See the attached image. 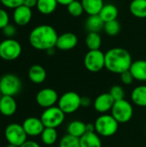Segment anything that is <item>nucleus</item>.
<instances>
[{
  "label": "nucleus",
  "instance_id": "nucleus-1",
  "mask_svg": "<svg viewBox=\"0 0 146 147\" xmlns=\"http://www.w3.org/2000/svg\"><path fill=\"white\" fill-rule=\"evenodd\" d=\"M58 37V33L52 26L42 24L32 29L28 35V41L34 49L47 51L56 47Z\"/></svg>",
  "mask_w": 146,
  "mask_h": 147
},
{
  "label": "nucleus",
  "instance_id": "nucleus-2",
  "mask_svg": "<svg viewBox=\"0 0 146 147\" xmlns=\"http://www.w3.org/2000/svg\"><path fill=\"white\" fill-rule=\"evenodd\" d=\"M133 59L130 53L122 47H113L105 53V68L112 73L121 74L129 71Z\"/></svg>",
  "mask_w": 146,
  "mask_h": 147
},
{
  "label": "nucleus",
  "instance_id": "nucleus-3",
  "mask_svg": "<svg viewBox=\"0 0 146 147\" xmlns=\"http://www.w3.org/2000/svg\"><path fill=\"white\" fill-rule=\"evenodd\" d=\"M96 133L99 136L111 137L114 135L119 129V123L111 115L103 114L96 118L95 121Z\"/></svg>",
  "mask_w": 146,
  "mask_h": 147
},
{
  "label": "nucleus",
  "instance_id": "nucleus-4",
  "mask_svg": "<svg viewBox=\"0 0 146 147\" xmlns=\"http://www.w3.org/2000/svg\"><path fill=\"white\" fill-rule=\"evenodd\" d=\"M58 107L65 115L73 114L81 108V96L75 91H67L59 98Z\"/></svg>",
  "mask_w": 146,
  "mask_h": 147
},
{
  "label": "nucleus",
  "instance_id": "nucleus-5",
  "mask_svg": "<svg viewBox=\"0 0 146 147\" xmlns=\"http://www.w3.org/2000/svg\"><path fill=\"white\" fill-rule=\"evenodd\" d=\"M111 115L120 123H126L130 121L133 115V108L132 104L123 99L114 102V104L111 109Z\"/></svg>",
  "mask_w": 146,
  "mask_h": 147
},
{
  "label": "nucleus",
  "instance_id": "nucleus-6",
  "mask_svg": "<svg viewBox=\"0 0 146 147\" xmlns=\"http://www.w3.org/2000/svg\"><path fill=\"white\" fill-rule=\"evenodd\" d=\"M65 114L56 106L45 109L41 114L40 120L45 127L57 128L64 122Z\"/></svg>",
  "mask_w": 146,
  "mask_h": 147
},
{
  "label": "nucleus",
  "instance_id": "nucleus-7",
  "mask_svg": "<svg viewBox=\"0 0 146 147\" xmlns=\"http://www.w3.org/2000/svg\"><path fill=\"white\" fill-rule=\"evenodd\" d=\"M22 53L21 44L13 38H7L0 42V58L12 61L19 58Z\"/></svg>",
  "mask_w": 146,
  "mask_h": 147
},
{
  "label": "nucleus",
  "instance_id": "nucleus-8",
  "mask_svg": "<svg viewBox=\"0 0 146 147\" xmlns=\"http://www.w3.org/2000/svg\"><path fill=\"white\" fill-rule=\"evenodd\" d=\"M21 89L22 82L16 75L8 73L0 78V90L3 96H14L21 91Z\"/></svg>",
  "mask_w": 146,
  "mask_h": 147
},
{
  "label": "nucleus",
  "instance_id": "nucleus-9",
  "mask_svg": "<svg viewBox=\"0 0 146 147\" xmlns=\"http://www.w3.org/2000/svg\"><path fill=\"white\" fill-rule=\"evenodd\" d=\"M83 64L90 72H98L105 67V53L99 50H89L85 54Z\"/></svg>",
  "mask_w": 146,
  "mask_h": 147
},
{
  "label": "nucleus",
  "instance_id": "nucleus-10",
  "mask_svg": "<svg viewBox=\"0 0 146 147\" xmlns=\"http://www.w3.org/2000/svg\"><path fill=\"white\" fill-rule=\"evenodd\" d=\"M4 135L9 144L20 147L27 140V134L22 125L11 123L7 126L4 131Z\"/></svg>",
  "mask_w": 146,
  "mask_h": 147
},
{
  "label": "nucleus",
  "instance_id": "nucleus-11",
  "mask_svg": "<svg viewBox=\"0 0 146 147\" xmlns=\"http://www.w3.org/2000/svg\"><path fill=\"white\" fill-rule=\"evenodd\" d=\"M59 95L57 91L51 88H45L40 90L36 95L37 104L44 109H48L55 106L59 102Z\"/></svg>",
  "mask_w": 146,
  "mask_h": 147
},
{
  "label": "nucleus",
  "instance_id": "nucleus-12",
  "mask_svg": "<svg viewBox=\"0 0 146 147\" xmlns=\"http://www.w3.org/2000/svg\"><path fill=\"white\" fill-rule=\"evenodd\" d=\"M114 102L115 101L109 93H102L94 100L93 107L96 111L103 115L108 111H111Z\"/></svg>",
  "mask_w": 146,
  "mask_h": 147
},
{
  "label": "nucleus",
  "instance_id": "nucleus-13",
  "mask_svg": "<svg viewBox=\"0 0 146 147\" xmlns=\"http://www.w3.org/2000/svg\"><path fill=\"white\" fill-rule=\"evenodd\" d=\"M22 127L27 134L28 136H32V137H35V136H39L41 135L45 127L40 120V118H37V117H28L27 118L23 123H22Z\"/></svg>",
  "mask_w": 146,
  "mask_h": 147
},
{
  "label": "nucleus",
  "instance_id": "nucleus-14",
  "mask_svg": "<svg viewBox=\"0 0 146 147\" xmlns=\"http://www.w3.org/2000/svg\"><path fill=\"white\" fill-rule=\"evenodd\" d=\"M77 43V36L71 32H66L59 35L55 47L61 51H69L75 48Z\"/></svg>",
  "mask_w": 146,
  "mask_h": 147
},
{
  "label": "nucleus",
  "instance_id": "nucleus-15",
  "mask_svg": "<svg viewBox=\"0 0 146 147\" xmlns=\"http://www.w3.org/2000/svg\"><path fill=\"white\" fill-rule=\"evenodd\" d=\"M32 9L26 7L25 5H21L14 9L13 12V21L17 26H26L32 19Z\"/></svg>",
  "mask_w": 146,
  "mask_h": 147
},
{
  "label": "nucleus",
  "instance_id": "nucleus-16",
  "mask_svg": "<svg viewBox=\"0 0 146 147\" xmlns=\"http://www.w3.org/2000/svg\"><path fill=\"white\" fill-rule=\"evenodd\" d=\"M17 109V104L14 96H2L0 98V113L4 116L13 115Z\"/></svg>",
  "mask_w": 146,
  "mask_h": 147
},
{
  "label": "nucleus",
  "instance_id": "nucleus-17",
  "mask_svg": "<svg viewBox=\"0 0 146 147\" xmlns=\"http://www.w3.org/2000/svg\"><path fill=\"white\" fill-rule=\"evenodd\" d=\"M134 80L139 82H146V60L139 59L133 61L130 69Z\"/></svg>",
  "mask_w": 146,
  "mask_h": 147
},
{
  "label": "nucleus",
  "instance_id": "nucleus-18",
  "mask_svg": "<svg viewBox=\"0 0 146 147\" xmlns=\"http://www.w3.org/2000/svg\"><path fill=\"white\" fill-rule=\"evenodd\" d=\"M28 78L34 84H42L46 78V71L43 66L34 65L28 70Z\"/></svg>",
  "mask_w": 146,
  "mask_h": 147
},
{
  "label": "nucleus",
  "instance_id": "nucleus-19",
  "mask_svg": "<svg viewBox=\"0 0 146 147\" xmlns=\"http://www.w3.org/2000/svg\"><path fill=\"white\" fill-rule=\"evenodd\" d=\"M118 15H119L118 8L113 3L104 4V6L102 7V10L99 13V16L102 18V20L104 22V23L117 20Z\"/></svg>",
  "mask_w": 146,
  "mask_h": 147
},
{
  "label": "nucleus",
  "instance_id": "nucleus-20",
  "mask_svg": "<svg viewBox=\"0 0 146 147\" xmlns=\"http://www.w3.org/2000/svg\"><path fill=\"white\" fill-rule=\"evenodd\" d=\"M84 12L89 16L99 15L104 6L103 0H81Z\"/></svg>",
  "mask_w": 146,
  "mask_h": 147
},
{
  "label": "nucleus",
  "instance_id": "nucleus-21",
  "mask_svg": "<svg viewBox=\"0 0 146 147\" xmlns=\"http://www.w3.org/2000/svg\"><path fill=\"white\" fill-rule=\"evenodd\" d=\"M81 147H102V140L100 136L96 133H85L80 139Z\"/></svg>",
  "mask_w": 146,
  "mask_h": 147
},
{
  "label": "nucleus",
  "instance_id": "nucleus-22",
  "mask_svg": "<svg viewBox=\"0 0 146 147\" xmlns=\"http://www.w3.org/2000/svg\"><path fill=\"white\" fill-rule=\"evenodd\" d=\"M131 98L135 105L146 108V85L135 87L132 91Z\"/></svg>",
  "mask_w": 146,
  "mask_h": 147
},
{
  "label": "nucleus",
  "instance_id": "nucleus-23",
  "mask_svg": "<svg viewBox=\"0 0 146 147\" xmlns=\"http://www.w3.org/2000/svg\"><path fill=\"white\" fill-rule=\"evenodd\" d=\"M129 10L137 18H146V0H133L129 5Z\"/></svg>",
  "mask_w": 146,
  "mask_h": 147
},
{
  "label": "nucleus",
  "instance_id": "nucleus-24",
  "mask_svg": "<svg viewBox=\"0 0 146 147\" xmlns=\"http://www.w3.org/2000/svg\"><path fill=\"white\" fill-rule=\"evenodd\" d=\"M86 133V123L81 121H73L67 126V134L80 139Z\"/></svg>",
  "mask_w": 146,
  "mask_h": 147
},
{
  "label": "nucleus",
  "instance_id": "nucleus-25",
  "mask_svg": "<svg viewBox=\"0 0 146 147\" xmlns=\"http://www.w3.org/2000/svg\"><path fill=\"white\" fill-rule=\"evenodd\" d=\"M58 4L57 0H38L36 8L42 15H51L56 10Z\"/></svg>",
  "mask_w": 146,
  "mask_h": 147
},
{
  "label": "nucleus",
  "instance_id": "nucleus-26",
  "mask_svg": "<svg viewBox=\"0 0 146 147\" xmlns=\"http://www.w3.org/2000/svg\"><path fill=\"white\" fill-rule=\"evenodd\" d=\"M86 28L89 32L99 33L104 27V22L102 20L99 15L89 16L85 23Z\"/></svg>",
  "mask_w": 146,
  "mask_h": 147
},
{
  "label": "nucleus",
  "instance_id": "nucleus-27",
  "mask_svg": "<svg viewBox=\"0 0 146 147\" xmlns=\"http://www.w3.org/2000/svg\"><path fill=\"white\" fill-rule=\"evenodd\" d=\"M85 43L89 50H99L102 46V37L97 32H89Z\"/></svg>",
  "mask_w": 146,
  "mask_h": 147
},
{
  "label": "nucleus",
  "instance_id": "nucleus-28",
  "mask_svg": "<svg viewBox=\"0 0 146 147\" xmlns=\"http://www.w3.org/2000/svg\"><path fill=\"white\" fill-rule=\"evenodd\" d=\"M41 140L46 146H52L58 140V133L56 128L45 127L41 134Z\"/></svg>",
  "mask_w": 146,
  "mask_h": 147
},
{
  "label": "nucleus",
  "instance_id": "nucleus-29",
  "mask_svg": "<svg viewBox=\"0 0 146 147\" xmlns=\"http://www.w3.org/2000/svg\"><path fill=\"white\" fill-rule=\"evenodd\" d=\"M66 8H67L68 13L74 17H78V16H82L83 13L84 12V9H83L81 1H77V0L71 2L70 4H68L66 6Z\"/></svg>",
  "mask_w": 146,
  "mask_h": 147
},
{
  "label": "nucleus",
  "instance_id": "nucleus-30",
  "mask_svg": "<svg viewBox=\"0 0 146 147\" xmlns=\"http://www.w3.org/2000/svg\"><path fill=\"white\" fill-rule=\"evenodd\" d=\"M104 31L108 36H116L120 31V24L117 20L104 23Z\"/></svg>",
  "mask_w": 146,
  "mask_h": 147
},
{
  "label": "nucleus",
  "instance_id": "nucleus-31",
  "mask_svg": "<svg viewBox=\"0 0 146 147\" xmlns=\"http://www.w3.org/2000/svg\"><path fill=\"white\" fill-rule=\"evenodd\" d=\"M59 147H81L78 138L73 137L70 134H66L59 140Z\"/></svg>",
  "mask_w": 146,
  "mask_h": 147
},
{
  "label": "nucleus",
  "instance_id": "nucleus-32",
  "mask_svg": "<svg viewBox=\"0 0 146 147\" xmlns=\"http://www.w3.org/2000/svg\"><path fill=\"white\" fill-rule=\"evenodd\" d=\"M111 96L114 98V100L116 101H120L125 99V90L122 86L120 85H114L110 88L109 92H108Z\"/></svg>",
  "mask_w": 146,
  "mask_h": 147
},
{
  "label": "nucleus",
  "instance_id": "nucleus-33",
  "mask_svg": "<svg viewBox=\"0 0 146 147\" xmlns=\"http://www.w3.org/2000/svg\"><path fill=\"white\" fill-rule=\"evenodd\" d=\"M0 2L5 8L13 9L23 4V0H0Z\"/></svg>",
  "mask_w": 146,
  "mask_h": 147
},
{
  "label": "nucleus",
  "instance_id": "nucleus-34",
  "mask_svg": "<svg viewBox=\"0 0 146 147\" xmlns=\"http://www.w3.org/2000/svg\"><path fill=\"white\" fill-rule=\"evenodd\" d=\"M9 23V16L8 12L4 9L0 8V29H3Z\"/></svg>",
  "mask_w": 146,
  "mask_h": 147
},
{
  "label": "nucleus",
  "instance_id": "nucleus-35",
  "mask_svg": "<svg viewBox=\"0 0 146 147\" xmlns=\"http://www.w3.org/2000/svg\"><path fill=\"white\" fill-rule=\"evenodd\" d=\"M3 34L5 37L7 38H12L13 36H15V33H16V28L15 27V25L9 23L7 26H5L3 29Z\"/></svg>",
  "mask_w": 146,
  "mask_h": 147
},
{
  "label": "nucleus",
  "instance_id": "nucleus-36",
  "mask_svg": "<svg viewBox=\"0 0 146 147\" xmlns=\"http://www.w3.org/2000/svg\"><path fill=\"white\" fill-rule=\"evenodd\" d=\"M120 80H121L123 84L130 85L134 81V78H133L132 73L130 72V71H124L123 73L120 74Z\"/></svg>",
  "mask_w": 146,
  "mask_h": 147
},
{
  "label": "nucleus",
  "instance_id": "nucleus-37",
  "mask_svg": "<svg viewBox=\"0 0 146 147\" xmlns=\"http://www.w3.org/2000/svg\"><path fill=\"white\" fill-rule=\"evenodd\" d=\"M91 99L89 96H81V107L88 108L91 105Z\"/></svg>",
  "mask_w": 146,
  "mask_h": 147
},
{
  "label": "nucleus",
  "instance_id": "nucleus-38",
  "mask_svg": "<svg viewBox=\"0 0 146 147\" xmlns=\"http://www.w3.org/2000/svg\"><path fill=\"white\" fill-rule=\"evenodd\" d=\"M37 2L38 0H23V5L30 9H33L37 6Z\"/></svg>",
  "mask_w": 146,
  "mask_h": 147
},
{
  "label": "nucleus",
  "instance_id": "nucleus-39",
  "mask_svg": "<svg viewBox=\"0 0 146 147\" xmlns=\"http://www.w3.org/2000/svg\"><path fill=\"white\" fill-rule=\"evenodd\" d=\"M20 147H40V145L33 140H26Z\"/></svg>",
  "mask_w": 146,
  "mask_h": 147
},
{
  "label": "nucleus",
  "instance_id": "nucleus-40",
  "mask_svg": "<svg viewBox=\"0 0 146 147\" xmlns=\"http://www.w3.org/2000/svg\"><path fill=\"white\" fill-rule=\"evenodd\" d=\"M96 132L95 124L94 123H87L86 124V133H94Z\"/></svg>",
  "mask_w": 146,
  "mask_h": 147
},
{
  "label": "nucleus",
  "instance_id": "nucleus-41",
  "mask_svg": "<svg viewBox=\"0 0 146 147\" xmlns=\"http://www.w3.org/2000/svg\"><path fill=\"white\" fill-rule=\"evenodd\" d=\"M59 4H61V5H65V6H67L68 4H70L71 2L75 1V0H57Z\"/></svg>",
  "mask_w": 146,
  "mask_h": 147
},
{
  "label": "nucleus",
  "instance_id": "nucleus-42",
  "mask_svg": "<svg viewBox=\"0 0 146 147\" xmlns=\"http://www.w3.org/2000/svg\"><path fill=\"white\" fill-rule=\"evenodd\" d=\"M54 48H55V47L51 48V49H48V50H47V51H46V52L47 53V54H48V55H52V54L54 53Z\"/></svg>",
  "mask_w": 146,
  "mask_h": 147
},
{
  "label": "nucleus",
  "instance_id": "nucleus-43",
  "mask_svg": "<svg viewBox=\"0 0 146 147\" xmlns=\"http://www.w3.org/2000/svg\"><path fill=\"white\" fill-rule=\"evenodd\" d=\"M7 147H18V146H14V145H11V144H9V145L7 146Z\"/></svg>",
  "mask_w": 146,
  "mask_h": 147
},
{
  "label": "nucleus",
  "instance_id": "nucleus-44",
  "mask_svg": "<svg viewBox=\"0 0 146 147\" xmlns=\"http://www.w3.org/2000/svg\"><path fill=\"white\" fill-rule=\"evenodd\" d=\"M2 96H3V95H2V92H1V90H0V98H1Z\"/></svg>",
  "mask_w": 146,
  "mask_h": 147
},
{
  "label": "nucleus",
  "instance_id": "nucleus-45",
  "mask_svg": "<svg viewBox=\"0 0 146 147\" xmlns=\"http://www.w3.org/2000/svg\"><path fill=\"white\" fill-rule=\"evenodd\" d=\"M145 33H146V31H145Z\"/></svg>",
  "mask_w": 146,
  "mask_h": 147
}]
</instances>
